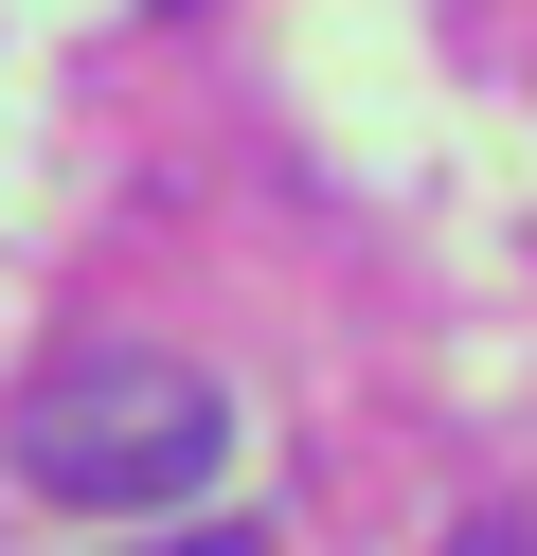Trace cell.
Listing matches in <instances>:
<instances>
[{
    "mask_svg": "<svg viewBox=\"0 0 537 556\" xmlns=\"http://www.w3.org/2000/svg\"><path fill=\"white\" fill-rule=\"evenodd\" d=\"M143 556H269V539H233V520H215V539H143Z\"/></svg>",
    "mask_w": 537,
    "mask_h": 556,
    "instance_id": "2",
    "label": "cell"
},
{
    "mask_svg": "<svg viewBox=\"0 0 537 556\" xmlns=\"http://www.w3.org/2000/svg\"><path fill=\"white\" fill-rule=\"evenodd\" d=\"M233 467V395L162 341H90L18 395V484L36 503H90V520H143V503H197Z\"/></svg>",
    "mask_w": 537,
    "mask_h": 556,
    "instance_id": "1",
    "label": "cell"
},
{
    "mask_svg": "<svg viewBox=\"0 0 537 556\" xmlns=\"http://www.w3.org/2000/svg\"><path fill=\"white\" fill-rule=\"evenodd\" d=\"M465 556H520V539H465Z\"/></svg>",
    "mask_w": 537,
    "mask_h": 556,
    "instance_id": "3",
    "label": "cell"
}]
</instances>
